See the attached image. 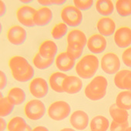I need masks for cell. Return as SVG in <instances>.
Wrapping results in <instances>:
<instances>
[{
  "mask_svg": "<svg viewBox=\"0 0 131 131\" xmlns=\"http://www.w3.org/2000/svg\"><path fill=\"white\" fill-rule=\"evenodd\" d=\"M13 77L18 82L26 83L32 80L35 71L30 63L23 56H13L9 61Z\"/></svg>",
  "mask_w": 131,
  "mask_h": 131,
  "instance_id": "obj_1",
  "label": "cell"
},
{
  "mask_svg": "<svg viewBox=\"0 0 131 131\" xmlns=\"http://www.w3.org/2000/svg\"><path fill=\"white\" fill-rule=\"evenodd\" d=\"M99 59L94 55L83 56L76 64V72L83 79H90L94 77L99 68Z\"/></svg>",
  "mask_w": 131,
  "mask_h": 131,
  "instance_id": "obj_2",
  "label": "cell"
},
{
  "mask_svg": "<svg viewBox=\"0 0 131 131\" xmlns=\"http://www.w3.org/2000/svg\"><path fill=\"white\" fill-rule=\"evenodd\" d=\"M107 86V80L103 76H96L86 86L84 91L85 95L92 101L100 100L105 96Z\"/></svg>",
  "mask_w": 131,
  "mask_h": 131,
  "instance_id": "obj_3",
  "label": "cell"
},
{
  "mask_svg": "<svg viewBox=\"0 0 131 131\" xmlns=\"http://www.w3.org/2000/svg\"><path fill=\"white\" fill-rule=\"evenodd\" d=\"M61 19L70 27H77L83 22L82 12L74 6H67L61 11Z\"/></svg>",
  "mask_w": 131,
  "mask_h": 131,
  "instance_id": "obj_4",
  "label": "cell"
},
{
  "mask_svg": "<svg viewBox=\"0 0 131 131\" xmlns=\"http://www.w3.org/2000/svg\"><path fill=\"white\" fill-rule=\"evenodd\" d=\"M71 112L70 104L62 100H58L52 103L48 108L47 113L49 116L56 121H61L67 118Z\"/></svg>",
  "mask_w": 131,
  "mask_h": 131,
  "instance_id": "obj_5",
  "label": "cell"
},
{
  "mask_svg": "<svg viewBox=\"0 0 131 131\" xmlns=\"http://www.w3.org/2000/svg\"><path fill=\"white\" fill-rule=\"evenodd\" d=\"M44 103L39 100H32L26 103L24 111L26 117L31 120H38L43 117L46 113Z\"/></svg>",
  "mask_w": 131,
  "mask_h": 131,
  "instance_id": "obj_6",
  "label": "cell"
},
{
  "mask_svg": "<svg viewBox=\"0 0 131 131\" xmlns=\"http://www.w3.org/2000/svg\"><path fill=\"white\" fill-rule=\"evenodd\" d=\"M101 69L107 74H114L119 71L120 60L118 56L113 52H107L101 59Z\"/></svg>",
  "mask_w": 131,
  "mask_h": 131,
  "instance_id": "obj_7",
  "label": "cell"
},
{
  "mask_svg": "<svg viewBox=\"0 0 131 131\" xmlns=\"http://www.w3.org/2000/svg\"><path fill=\"white\" fill-rule=\"evenodd\" d=\"M36 9L29 6H23L19 7L16 12V17L18 21L26 27L35 26L33 17L36 13Z\"/></svg>",
  "mask_w": 131,
  "mask_h": 131,
  "instance_id": "obj_8",
  "label": "cell"
},
{
  "mask_svg": "<svg viewBox=\"0 0 131 131\" xmlns=\"http://www.w3.org/2000/svg\"><path fill=\"white\" fill-rule=\"evenodd\" d=\"M6 36L10 43L14 46H20L26 40L27 32L23 27L16 25L9 29Z\"/></svg>",
  "mask_w": 131,
  "mask_h": 131,
  "instance_id": "obj_9",
  "label": "cell"
},
{
  "mask_svg": "<svg viewBox=\"0 0 131 131\" xmlns=\"http://www.w3.org/2000/svg\"><path fill=\"white\" fill-rule=\"evenodd\" d=\"M86 46L91 52L94 54H100L104 52L106 49L107 41L106 38L100 33L93 34L88 39Z\"/></svg>",
  "mask_w": 131,
  "mask_h": 131,
  "instance_id": "obj_10",
  "label": "cell"
},
{
  "mask_svg": "<svg viewBox=\"0 0 131 131\" xmlns=\"http://www.w3.org/2000/svg\"><path fill=\"white\" fill-rule=\"evenodd\" d=\"M29 91L36 98L40 99L45 97L49 92V86L47 82L40 77L33 79L29 84Z\"/></svg>",
  "mask_w": 131,
  "mask_h": 131,
  "instance_id": "obj_11",
  "label": "cell"
},
{
  "mask_svg": "<svg viewBox=\"0 0 131 131\" xmlns=\"http://www.w3.org/2000/svg\"><path fill=\"white\" fill-rule=\"evenodd\" d=\"M114 42L119 48H126L131 45V29L122 26L114 32Z\"/></svg>",
  "mask_w": 131,
  "mask_h": 131,
  "instance_id": "obj_12",
  "label": "cell"
},
{
  "mask_svg": "<svg viewBox=\"0 0 131 131\" xmlns=\"http://www.w3.org/2000/svg\"><path fill=\"white\" fill-rule=\"evenodd\" d=\"M83 88L82 80L75 76H67L62 83V89L68 94H76Z\"/></svg>",
  "mask_w": 131,
  "mask_h": 131,
  "instance_id": "obj_13",
  "label": "cell"
},
{
  "mask_svg": "<svg viewBox=\"0 0 131 131\" xmlns=\"http://www.w3.org/2000/svg\"><path fill=\"white\" fill-rule=\"evenodd\" d=\"M52 17L53 14L51 9L48 7H41L36 11L33 20L36 26L43 27L51 23Z\"/></svg>",
  "mask_w": 131,
  "mask_h": 131,
  "instance_id": "obj_14",
  "label": "cell"
},
{
  "mask_svg": "<svg viewBox=\"0 0 131 131\" xmlns=\"http://www.w3.org/2000/svg\"><path fill=\"white\" fill-rule=\"evenodd\" d=\"M70 122L72 126L76 129L83 130L89 124V116L83 110H77L72 113Z\"/></svg>",
  "mask_w": 131,
  "mask_h": 131,
  "instance_id": "obj_15",
  "label": "cell"
},
{
  "mask_svg": "<svg viewBox=\"0 0 131 131\" xmlns=\"http://www.w3.org/2000/svg\"><path fill=\"white\" fill-rule=\"evenodd\" d=\"M96 28L100 35L110 36L116 31V23L114 20L110 17H103L98 20Z\"/></svg>",
  "mask_w": 131,
  "mask_h": 131,
  "instance_id": "obj_16",
  "label": "cell"
},
{
  "mask_svg": "<svg viewBox=\"0 0 131 131\" xmlns=\"http://www.w3.org/2000/svg\"><path fill=\"white\" fill-rule=\"evenodd\" d=\"M114 83L119 89L131 91V70L118 71L114 77Z\"/></svg>",
  "mask_w": 131,
  "mask_h": 131,
  "instance_id": "obj_17",
  "label": "cell"
},
{
  "mask_svg": "<svg viewBox=\"0 0 131 131\" xmlns=\"http://www.w3.org/2000/svg\"><path fill=\"white\" fill-rule=\"evenodd\" d=\"M56 66L60 71L68 72L75 67V59L71 58L67 52H63L56 56Z\"/></svg>",
  "mask_w": 131,
  "mask_h": 131,
  "instance_id": "obj_18",
  "label": "cell"
},
{
  "mask_svg": "<svg viewBox=\"0 0 131 131\" xmlns=\"http://www.w3.org/2000/svg\"><path fill=\"white\" fill-rule=\"evenodd\" d=\"M58 52L56 44L52 40L44 41L39 48V53L41 56L47 59L55 58Z\"/></svg>",
  "mask_w": 131,
  "mask_h": 131,
  "instance_id": "obj_19",
  "label": "cell"
},
{
  "mask_svg": "<svg viewBox=\"0 0 131 131\" xmlns=\"http://www.w3.org/2000/svg\"><path fill=\"white\" fill-rule=\"evenodd\" d=\"M67 77L63 73L61 72H56L53 73L49 79V83L51 87V89L56 92V93H64L63 89H62V83L65 78Z\"/></svg>",
  "mask_w": 131,
  "mask_h": 131,
  "instance_id": "obj_20",
  "label": "cell"
},
{
  "mask_svg": "<svg viewBox=\"0 0 131 131\" xmlns=\"http://www.w3.org/2000/svg\"><path fill=\"white\" fill-rule=\"evenodd\" d=\"M7 99L13 105H20L26 100V95L23 90L19 87H13L9 90L7 94Z\"/></svg>",
  "mask_w": 131,
  "mask_h": 131,
  "instance_id": "obj_21",
  "label": "cell"
},
{
  "mask_svg": "<svg viewBox=\"0 0 131 131\" xmlns=\"http://www.w3.org/2000/svg\"><path fill=\"white\" fill-rule=\"evenodd\" d=\"M110 114L113 120L116 123H123L128 121L129 114H128L127 110L117 106L116 103L110 106Z\"/></svg>",
  "mask_w": 131,
  "mask_h": 131,
  "instance_id": "obj_22",
  "label": "cell"
},
{
  "mask_svg": "<svg viewBox=\"0 0 131 131\" xmlns=\"http://www.w3.org/2000/svg\"><path fill=\"white\" fill-rule=\"evenodd\" d=\"M96 9L101 16L107 17L114 10V5L111 0H98L96 3Z\"/></svg>",
  "mask_w": 131,
  "mask_h": 131,
  "instance_id": "obj_23",
  "label": "cell"
},
{
  "mask_svg": "<svg viewBox=\"0 0 131 131\" xmlns=\"http://www.w3.org/2000/svg\"><path fill=\"white\" fill-rule=\"evenodd\" d=\"M67 43H77L83 47L87 43V38L85 33L80 29H73L68 32Z\"/></svg>",
  "mask_w": 131,
  "mask_h": 131,
  "instance_id": "obj_24",
  "label": "cell"
},
{
  "mask_svg": "<svg viewBox=\"0 0 131 131\" xmlns=\"http://www.w3.org/2000/svg\"><path fill=\"white\" fill-rule=\"evenodd\" d=\"M110 122L103 116H96L90 122L91 131H106L109 128Z\"/></svg>",
  "mask_w": 131,
  "mask_h": 131,
  "instance_id": "obj_25",
  "label": "cell"
},
{
  "mask_svg": "<svg viewBox=\"0 0 131 131\" xmlns=\"http://www.w3.org/2000/svg\"><path fill=\"white\" fill-rule=\"evenodd\" d=\"M116 104L126 110H131V91L120 92L116 98Z\"/></svg>",
  "mask_w": 131,
  "mask_h": 131,
  "instance_id": "obj_26",
  "label": "cell"
},
{
  "mask_svg": "<svg viewBox=\"0 0 131 131\" xmlns=\"http://www.w3.org/2000/svg\"><path fill=\"white\" fill-rule=\"evenodd\" d=\"M118 15L121 17L131 16V0H118L115 5Z\"/></svg>",
  "mask_w": 131,
  "mask_h": 131,
  "instance_id": "obj_27",
  "label": "cell"
},
{
  "mask_svg": "<svg viewBox=\"0 0 131 131\" xmlns=\"http://www.w3.org/2000/svg\"><path fill=\"white\" fill-rule=\"evenodd\" d=\"M53 62H54V58H51V59L44 58L41 56L39 52H37L35 55L32 59L33 65L37 69L41 70H44L49 68L53 64Z\"/></svg>",
  "mask_w": 131,
  "mask_h": 131,
  "instance_id": "obj_28",
  "label": "cell"
},
{
  "mask_svg": "<svg viewBox=\"0 0 131 131\" xmlns=\"http://www.w3.org/2000/svg\"><path fill=\"white\" fill-rule=\"evenodd\" d=\"M27 125L28 124L23 117L16 116L9 120L7 128L9 131H23Z\"/></svg>",
  "mask_w": 131,
  "mask_h": 131,
  "instance_id": "obj_29",
  "label": "cell"
},
{
  "mask_svg": "<svg viewBox=\"0 0 131 131\" xmlns=\"http://www.w3.org/2000/svg\"><path fill=\"white\" fill-rule=\"evenodd\" d=\"M15 108V105H13L10 101L7 99V97H3L1 93V98H0V116L4 117L11 114Z\"/></svg>",
  "mask_w": 131,
  "mask_h": 131,
  "instance_id": "obj_30",
  "label": "cell"
},
{
  "mask_svg": "<svg viewBox=\"0 0 131 131\" xmlns=\"http://www.w3.org/2000/svg\"><path fill=\"white\" fill-rule=\"evenodd\" d=\"M83 46L77 43H67V52L73 59H78L82 56Z\"/></svg>",
  "mask_w": 131,
  "mask_h": 131,
  "instance_id": "obj_31",
  "label": "cell"
},
{
  "mask_svg": "<svg viewBox=\"0 0 131 131\" xmlns=\"http://www.w3.org/2000/svg\"><path fill=\"white\" fill-rule=\"evenodd\" d=\"M67 32H68V26L64 23H59L52 28L51 31V35L53 39L59 40L67 35Z\"/></svg>",
  "mask_w": 131,
  "mask_h": 131,
  "instance_id": "obj_32",
  "label": "cell"
},
{
  "mask_svg": "<svg viewBox=\"0 0 131 131\" xmlns=\"http://www.w3.org/2000/svg\"><path fill=\"white\" fill-rule=\"evenodd\" d=\"M74 6L79 9L80 11H87L93 6V0H74Z\"/></svg>",
  "mask_w": 131,
  "mask_h": 131,
  "instance_id": "obj_33",
  "label": "cell"
},
{
  "mask_svg": "<svg viewBox=\"0 0 131 131\" xmlns=\"http://www.w3.org/2000/svg\"><path fill=\"white\" fill-rule=\"evenodd\" d=\"M128 127H129L128 121L123 123H119L113 120L110 124V131H126Z\"/></svg>",
  "mask_w": 131,
  "mask_h": 131,
  "instance_id": "obj_34",
  "label": "cell"
},
{
  "mask_svg": "<svg viewBox=\"0 0 131 131\" xmlns=\"http://www.w3.org/2000/svg\"><path fill=\"white\" fill-rule=\"evenodd\" d=\"M123 63L128 67H131V47L126 49L122 54Z\"/></svg>",
  "mask_w": 131,
  "mask_h": 131,
  "instance_id": "obj_35",
  "label": "cell"
},
{
  "mask_svg": "<svg viewBox=\"0 0 131 131\" xmlns=\"http://www.w3.org/2000/svg\"><path fill=\"white\" fill-rule=\"evenodd\" d=\"M7 85V77L4 72L0 71V89L1 90H4Z\"/></svg>",
  "mask_w": 131,
  "mask_h": 131,
  "instance_id": "obj_36",
  "label": "cell"
},
{
  "mask_svg": "<svg viewBox=\"0 0 131 131\" xmlns=\"http://www.w3.org/2000/svg\"><path fill=\"white\" fill-rule=\"evenodd\" d=\"M38 3L43 6V7H47L52 5V0H38Z\"/></svg>",
  "mask_w": 131,
  "mask_h": 131,
  "instance_id": "obj_37",
  "label": "cell"
},
{
  "mask_svg": "<svg viewBox=\"0 0 131 131\" xmlns=\"http://www.w3.org/2000/svg\"><path fill=\"white\" fill-rule=\"evenodd\" d=\"M7 125L8 124L3 117L0 118V131H4L7 128Z\"/></svg>",
  "mask_w": 131,
  "mask_h": 131,
  "instance_id": "obj_38",
  "label": "cell"
},
{
  "mask_svg": "<svg viewBox=\"0 0 131 131\" xmlns=\"http://www.w3.org/2000/svg\"><path fill=\"white\" fill-rule=\"evenodd\" d=\"M0 6H1V12H0V16H3L6 13V6L4 2L0 1Z\"/></svg>",
  "mask_w": 131,
  "mask_h": 131,
  "instance_id": "obj_39",
  "label": "cell"
},
{
  "mask_svg": "<svg viewBox=\"0 0 131 131\" xmlns=\"http://www.w3.org/2000/svg\"><path fill=\"white\" fill-rule=\"evenodd\" d=\"M32 131H49V129L42 126H38L36 127H35L34 129H32Z\"/></svg>",
  "mask_w": 131,
  "mask_h": 131,
  "instance_id": "obj_40",
  "label": "cell"
},
{
  "mask_svg": "<svg viewBox=\"0 0 131 131\" xmlns=\"http://www.w3.org/2000/svg\"><path fill=\"white\" fill-rule=\"evenodd\" d=\"M52 5H57V6H61L66 3V0H52Z\"/></svg>",
  "mask_w": 131,
  "mask_h": 131,
  "instance_id": "obj_41",
  "label": "cell"
},
{
  "mask_svg": "<svg viewBox=\"0 0 131 131\" xmlns=\"http://www.w3.org/2000/svg\"><path fill=\"white\" fill-rule=\"evenodd\" d=\"M32 128L29 126V125H27L26 126V127L24 129V130H23V131H32Z\"/></svg>",
  "mask_w": 131,
  "mask_h": 131,
  "instance_id": "obj_42",
  "label": "cell"
},
{
  "mask_svg": "<svg viewBox=\"0 0 131 131\" xmlns=\"http://www.w3.org/2000/svg\"><path fill=\"white\" fill-rule=\"evenodd\" d=\"M60 131H75V130L73 129H70V128H64V129H61Z\"/></svg>",
  "mask_w": 131,
  "mask_h": 131,
  "instance_id": "obj_43",
  "label": "cell"
},
{
  "mask_svg": "<svg viewBox=\"0 0 131 131\" xmlns=\"http://www.w3.org/2000/svg\"><path fill=\"white\" fill-rule=\"evenodd\" d=\"M21 3H26V4H28V3H32V0H29V1H23V0H22V1H20Z\"/></svg>",
  "mask_w": 131,
  "mask_h": 131,
  "instance_id": "obj_44",
  "label": "cell"
},
{
  "mask_svg": "<svg viewBox=\"0 0 131 131\" xmlns=\"http://www.w3.org/2000/svg\"><path fill=\"white\" fill-rule=\"evenodd\" d=\"M126 131H131V126H130V127H128L127 129H126Z\"/></svg>",
  "mask_w": 131,
  "mask_h": 131,
  "instance_id": "obj_45",
  "label": "cell"
}]
</instances>
